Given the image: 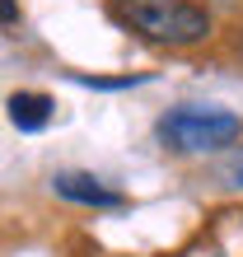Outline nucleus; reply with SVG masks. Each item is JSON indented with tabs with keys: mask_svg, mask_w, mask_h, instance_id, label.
Returning <instances> with one entry per match:
<instances>
[{
	"mask_svg": "<svg viewBox=\"0 0 243 257\" xmlns=\"http://www.w3.org/2000/svg\"><path fill=\"white\" fill-rule=\"evenodd\" d=\"M112 19L150 42H164V47H196L215 28V19L196 0H117Z\"/></svg>",
	"mask_w": 243,
	"mask_h": 257,
	"instance_id": "obj_1",
	"label": "nucleus"
},
{
	"mask_svg": "<svg viewBox=\"0 0 243 257\" xmlns=\"http://www.w3.org/2000/svg\"><path fill=\"white\" fill-rule=\"evenodd\" d=\"M155 136L164 150L173 155H220L243 136V117L229 108H215V103H182V108H169L155 122Z\"/></svg>",
	"mask_w": 243,
	"mask_h": 257,
	"instance_id": "obj_2",
	"label": "nucleus"
},
{
	"mask_svg": "<svg viewBox=\"0 0 243 257\" xmlns=\"http://www.w3.org/2000/svg\"><path fill=\"white\" fill-rule=\"evenodd\" d=\"M52 192L66 196V201H75V206H94V210H117L122 201H127L122 192L103 187L94 173H56L52 178Z\"/></svg>",
	"mask_w": 243,
	"mask_h": 257,
	"instance_id": "obj_3",
	"label": "nucleus"
},
{
	"mask_svg": "<svg viewBox=\"0 0 243 257\" xmlns=\"http://www.w3.org/2000/svg\"><path fill=\"white\" fill-rule=\"evenodd\" d=\"M5 108H10V122H14V126L33 136V131H47V126H52L56 98H52V94H38V89H19V94L5 98Z\"/></svg>",
	"mask_w": 243,
	"mask_h": 257,
	"instance_id": "obj_4",
	"label": "nucleus"
},
{
	"mask_svg": "<svg viewBox=\"0 0 243 257\" xmlns=\"http://www.w3.org/2000/svg\"><path fill=\"white\" fill-rule=\"evenodd\" d=\"M0 24H19V0H0Z\"/></svg>",
	"mask_w": 243,
	"mask_h": 257,
	"instance_id": "obj_5",
	"label": "nucleus"
},
{
	"mask_svg": "<svg viewBox=\"0 0 243 257\" xmlns=\"http://www.w3.org/2000/svg\"><path fill=\"white\" fill-rule=\"evenodd\" d=\"M234 178H238V187H243V164H238V173H234Z\"/></svg>",
	"mask_w": 243,
	"mask_h": 257,
	"instance_id": "obj_6",
	"label": "nucleus"
}]
</instances>
